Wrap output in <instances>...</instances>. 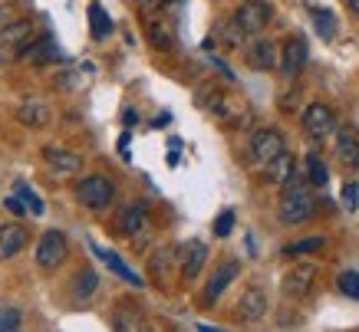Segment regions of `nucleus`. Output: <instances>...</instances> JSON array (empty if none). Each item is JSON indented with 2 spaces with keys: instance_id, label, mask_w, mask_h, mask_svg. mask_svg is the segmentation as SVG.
<instances>
[{
  "instance_id": "f257e3e1",
  "label": "nucleus",
  "mask_w": 359,
  "mask_h": 332,
  "mask_svg": "<svg viewBox=\"0 0 359 332\" xmlns=\"http://www.w3.org/2000/svg\"><path fill=\"white\" fill-rule=\"evenodd\" d=\"M316 211V198L313 191L306 188V184H297L290 181L283 188L280 194V204H277V217H280V224H304L310 221Z\"/></svg>"
},
{
  "instance_id": "f03ea898",
  "label": "nucleus",
  "mask_w": 359,
  "mask_h": 332,
  "mask_svg": "<svg viewBox=\"0 0 359 332\" xmlns=\"http://www.w3.org/2000/svg\"><path fill=\"white\" fill-rule=\"evenodd\" d=\"M234 23L241 27L244 36H257L271 23V4L267 0H244L238 11H234Z\"/></svg>"
},
{
  "instance_id": "7ed1b4c3",
  "label": "nucleus",
  "mask_w": 359,
  "mask_h": 332,
  "mask_svg": "<svg viewBox=\"0 0 359 332\" xmlns=\"http://www.w3.org/2000/svg\"><path fill=\"white\" fill-rule=\"evenodd\" d=\"M76 198L86 207H93V211H102V207H109L112 198H116V188H112L109 178H102V174H89V178H83L76 188Z\"/></svg>"
},
{
  "instance_id": "20e7f679",
  "label": "nucleus",
  "mask_w": 359,
  "mask_h": 332,
  "mask_svg": "<svg viewBox=\"0 0 359 332\" xmlns=\"http://www.w3.org/2000/svg\"><path fill=\"white\" fill-rule=\"evenodd\" d=\"M304 132L310 135L313 141H323L337 132V116L333 109L323 106V102H313V106L304 109Z\"/></svg>"
},
{
  "instance_id": "39448f33",
  "label": "nucleus",
  "mask_w": 359,
  "mask_h": 332,
  "mask_svg": "<svg viewBox=\"0 0 359 332\" xmlns=\"http://www.w3.org/2000/svg\"><path fill=\"white\" fill-rule=\"evenodd\" d=\"M66 254H69V247H66V237L60 230H46L36 244V263L43 270H56L66 260Z\"/></svg>"
},
{
  "instance_id": "423d86ee",
  "label": "nucleus",
  "mask_w": 359,
  "mask_h": 332,
  "mask_svg": "<svg viewBox=\"0 0 359 332\" xmlns=\"http://www.w3.org/2000/svg\"><path fill=\"white\" fill-rule=\"evenodd\" d=\"M250 155L261 165H271L273 158L283 155V135L277 129H257L250 135Z\"/></svg>"
},
{
  "instance_id": "0eeeda50",
  "label": "nucleus",
  "mask_w": 359,
  "mask_h": 332,
  "mask_svg": "<svg viewBox=\"0 0 359 332\" xmlns=\"http://www.w3.org/2000/svg\"><path fill=\"white\" fill-rule=\"evenodd\" d=\"M316 279V267L313 263H300V267H294L290 273H283V296H290V300H300V296H306L310 293V286H313Z\"/></svg>"
},
{
  "instance_id": "6e6552de",
  "label": "nucleus",
  "mask_w": 359,
  "mask_h": 332,
  "mask_svg": "<svg viewBox=\"0 0 359 332\" xmlns=\"http://www.w3.org/2000/svg\"><path fill=\"white\" fill-rule=\"evenodd\" d=\"M306 43L300 40V36H290L287 43H283V50H280V69L287 76H297L300 69L306 66Z\"/></svg>"
},
{
  "instance_id": "1a4fd4ad",
  "label": "nucleus",
  "mask_w": 359,
  "mask_h": 332,
  "mask_svg": "<svg viewBox=\"0 0 359 332\" xmlns=\"http://www.w3.org/2000/svg\"><path fill=\"white\" fill-rule=\"evenodd\" d=\"M248 63L254 69H273V66H280V50L271 43V40H254L248 46Z\"/></svg>"
},
{
  "instance_id": "9d476101",
  "label": "nucleus",
  "mask_w": 359,
  "mask_h": 332,
  "mask_svg": "<svg viewBox=\"0 0 359 332\" xmlns=\"http://www.w3.org/2000/svg\"><path fill=\"white\" fill-rule=\"evenodd\" d=\"M238 260H228L224 267L215 270V277L208 279V286H205V303H218V296L224 293V289L231 286V279L238 277Z\"/></svg>"
},
{
  "instance_id": "9b49d317",
  "label": "nucleus",
  "mask_w": 359,
  "mask_h": 332,
  "mask_svg": "<svg viewBox=\"0 0 359 332\" xmlns=\"http://www.w3.org/2000/svg\"><path fill=\"white\" fill-rule=\"evenodd\" d=\"M43 161L53 168V172H63V174L79 172V168H83V158H79L76 151L56 148V145H46V148H43Z\"/></svg>"
},
{
  "instance_id": "f8f14e48",
  "label": "nucleus",
  "mask_w": 359,
  "mask_h": 332,
  "mask_svg": "<svg viewBox=\"0 0 359 332\" xmlns=\"http://www.w3.org/2000/svg\"><path fill=\"white\" fill-rule=\"evenodd\" d=\"M27 247V230L20 224H4L0 227V257L11 260Z\"/></svg>"
},
{
  "instance_id": "ddd939ff",
  "label": "nucleus",
  "mask_w": 359,
  "mask_h": 332,
  "mask_svg": "<svg viewBox=\"0 0 359 332\" xmlns=\"http://www.w3.org/2000/svg\"><path fill=\"white\" fill-rule=\"evenodd\" d=\"M264 312H267V296H264L257 286L248 289V293L241 296V303H238V316L241 319H248V322H257Z\"/></svg>"
},
{
  "instance_id": "4468645a",
  "label": "nucleus",
  "mask_w": 359,
  "mask_h": 332,
  "mask_svg": "<svg viewBox=\"0 0 359 332\" xmlns=\"http://www.w3.org/2000/svg\"><path fill=\"white\" fill-rule=\"evenodd\" d=\"M20 56L27 60V63H53V60H60V50H56V40H50V36H40L36 43L23 46Z\"/></svg>"
},
{
  "instance_id": "2eb2a0df",
  "label": "nucleus",
  "mask_w": 359,
  "mask_h": 332,
  "mask_svg": "<svg viewBox=\"0 0 359 332\" xmlns=\"http://www.w3.org/2000/svg\"><path fill=\"white\" fill-rule=\"evenodd\" d=\"M17 116H20L23 125H30V129H43V125H50V106L46 102H40V99H30V102H23L20 109H17Z\"/></svg>"
},
{
  "instance_id": "dca6fc26",
  "label": "nucleus",
  "mask_w": 359,
  "mask_h": 332,
  "mask_svg": "<svg viewBox=\"0 0 359 332\" xmlns=\"http://www.w3.org/2000/svg\"><path fill=\"white\" fill-rule=\"evenodd\" d=\"M337 158L346 168H359V135L353 129H343L337 135Z\"/></svg>"
},
{
  "instance_id": "f3484780",
  "label": "nucleus",
  "mask_w": 359,
  "mask_h": 332,
  "mask_svg": "<svg viewBox=\"0 0 359 332\" xmlns=\"http://www.w3.org/2000/svg\"><path fill=\"white\" fill-rule=\"evenodd\" d=\"M30 33H33L30 20H13V23H7V27L0 30V46H7V50H20V46L30 40Z\"/></svg>"
},
{
  "instance_id": "a211bd4d",
  "label": "nucleus",
  "mask_w": 359,
  "mask_h": 332,
  "mask_svg": "<svg viewBox=\"0 0 359 332\" xmlns=\"http://www.w3.org/2000/svg\"><path fill=\"white\" fill-rule=\"evenodd\" d=\"M294 172H297V161H294V155H287V151L267 165V178H271L273 184H290L294 181Z\"/></svg>"
},
{
  "instance_id": "6ab92c4d",
  "label": "nucleus",
  "mask_w": 359,
  "mask_h": 332,
  "mask_svg": "<svg viewBox=\"0 0 359 332\" xmlns=\"http://www.w3.org/2000/svg\"><path fill=\"white\" fill-rule=\"evenodd\" d=\"M205 260H208V247L201 244V240L188 244L185 263H182V273H185V279H195L198 273H201V267H205Z\"/></svg>"
},
{
  "instance_id": "aec40b11",
  "label": "nucleus",
  "mask_w": 359,
  "mask_h": 332,
  "mask_svg": "<svg viewBox=\"0 0 359 332\" xmlns=\"http://www.w3.org/2000/svg\"><path fill=\"white\" fill-rule=\"evenodd\" d=\"M96 254H99L102 260H106L112 273H119V277L126 279V283H132V286H142V277H139V273H132V267L119 257V254H112V250H102V247H96Z\"/></svg>"
},
{
  "instance_id": "412c9836",
  "label": "nucleus",
  "mask_w": 359,
  "mask_h": 332,
  "mask_svg": "<svg viewBox=\"0 0 359 332\" xmlns=\"http://www.w3.org/2000/svg\"><path fill=\"white\" fill-rule=\"evenodd\" d=\"M145 217H149V207L142 201L126 207V211H122V230H126V234H139L142 227H145Z\"/></svg>"
},
{
  "instance_id": "4be33fe9",
  "label": "nucleus",
  "mask_w": 359,
  "mask_h": 332,
  "mask_svg": "<svg viewBox=\"0 0 359 332\" xmlns=\"http://www.w3.org/2000/svg\"><path fill=\"white\" fill-rule=\"evenodd\" d=\"M89 33H93V40H106L112 33V20L106 17V11H102L99 4L89 7Z\"/></svg>"
},
{
  "instance_id": "5701e85b",
  "label": "nucleus",
  "mask_w": 359,
  "mask_h": 332,
  "mask_svg": "<svg viewBox=\"0 0 359 332\" xmlns=\"http://www.w3.org/2000/svg\"><path fill=\"white\" fill-rule=\"evenodd\" d=\"M306 178H310L313 188H327L330 172H327V165H323L320 155H306Z\"/></svg>"
},
{
  "instance_id": "b1692460",
  "label": "nucleus",
  "mask_w": 359,
  "mask_h": 332,
  "mask_svg": "<svg viewBox=\"0 0 359 332\" xmlns=\"http://www.w3.org/2000/svg\"><path fill=\"white\" fill-rule=\"evenodd\" d=\"M313 23H316V30H320V36H323V40H333V36H337V17H333L330 11L313 7Z\"/></svg>"
},
{
  "instance_id": "393cba45",
  "label": "nucleus",
  "mask_w": 359,
  "mask_h": 332,
  "mask_svg": "<svg viewBox=\"0 0 359 332\" xmlns=\"http://www.w3.org/2000/svg\"><path fill=\"white\" fill-rule=\"evenodd\" d=\"M320 247H327L323 237H304V240H294V244L283 247V254H287V257H300V254H313Z\"/></svg>"
},
{
  "instance_id": "a878e982",
  "label": "nucleus",
  "mask_w": 359,
  "mask_h": 332,
  "mask_svg": "<svg viewBox=\"0 0 359 332\" xmlns=\"http://www.w3.org/2000/svg\"><path fill=\"white\" fill-rule=\"evenodd\" d=\"M337 286L343 296H349V300H359V273L356 270H343L337 279Z\"/></svg>"
},
{
  "instance_id": "bb28decb",
  "label": "nucleus",
  "mask_w": 359,
  "mask_h": 332,
  "mask_svg": "<svg viewBox=\"0 0 359 332\" xmlns=\"http://www.w3.org/2000/svg\"><path fill=\"white\" fill-rule=\"evenodd\" d=\"M139 322H142V316L135 310H119L116 316H112V329L116 332H132Z\"/></svg>"
},
{
  "instance_id": "cd10ccee",
  "label": "nucleus",
  "mask_w": 359,
  "mask_h": 332,
  "mask_svg": "<svg viewBox=\"0 0 359 332\" xmlns=\"http://www.w3.org/2000/svg\"><path fill=\"white\" fill-rule=\"evenodd\" d=\"M149 36H152L155 50H168V46H172V30L162 27V23H152V27H149Z\"/></svg>"
},
{
  "instance_id": "c85d7f7f",
  "label": "nucleus",
  "mask_w": 359,
  "mask_h": 332,
  "mask_svg": "<svg viewBox=\"0 0 359 332\" xmlns=\"http://www.w3.org/2000/svg\"><path fill=\"white\" fill-rule=\"evenodd\" d=\"M17 326H20V310L4 306L0 310V332H17Z\"/></svg>"
},
{
  "instance_id": "c756f323",
  "label": "nucleus",
  "mask_w": 359,
  "mask_h": 332,
  "mask_svg": "<svg viewBox=\"0 0 359 332\" xmlns=\"http://www.w3.org/2000/svg\"><path fill=\"white\" fill-rule=\"evenodd\" d=\"M96 283H99L96 273H93V270H83V277H79V283H76L79 300H89V296H93V289H96Z\"/></svg>"
},
{
  "instance_id": "7c9ffc66",
  "label": "nucleus",
  "mask_w": 359,
  "mask_h": 332,
  "mask_svg": "<svg viewBox=\"0 0 359 332\" xmlns=\"http://www.w3.org/2000/svg\"><path fill=\"white\" fill-rule=\"evenodd\" d=\"M17 194L23 198V204H27V211H33V214H43V201L36 198V194L27 188V184H17Z\"/></svg>"
},
{
  "instance_id": "2f4dec72",
  "label": "nucleus",
  "mask_w": 359,
  "mask_h": 332,
  "mask_svg": "<svg viewBox=\"0 0 359 332\" xmlns=\"http://www.w3.org/2000/svg\"><path fill=\"white\" fill-rule=\"evenodd\" d=\"M168 267H172V250L165 247V250H158V254H155V257H152V267H149V270H152L155 277L162 279V273H165V270H168Z\"/></svg>"
},
{
  "instance_id": "473e14b6",
  "label": "nucleus",
  "mask_w": 359,
  "mask_h": 332,
  "mask_svg": "<svg viewBox=\"0 0 359 332\" xmlns=\"http://www.w3.org/2000/svg\"><path fill=\"white\" fill-rule=\"evenodd\" d=\"M343 204H346V211H356L359 207V184L356 181L343 184Z\"/></svg>"
},
{
  "instance_id": "72a5a7b5",
  "label": "nucleus",
  "mask_w": 359,
  "mask_h": 332,
  "mask_svg": "<svg viewBox=\"0 0 359 332\" xmlns=\"http://www.w3.org/2000/svg\"><path fill=\"white\" fill-rule=\"evenodd\" d=\"M231 227H234V211H224V214H218V221H215V234H218V237H228Z\"/></svg>"
},
{
  "instance_id": "f704fd0d",
  "label": "nucleus",
  "mask_w": 359,
  "mask_h": 332,
  "mask_svg": "<svg viewBox=\"0 0 359 332\" xmlns=\"http://www.w3.org/2000/svg\"><path fill=\"white\" fill-rule=\"evenodd\" d=\"M4 204H7V211H11V214H23V211H27V204L17 201V198H7Z\"/></svg>"
},
{
  "instance_id": "c9c22d12",
  "label": "nucleus",
  "mask_w": 359,
  "mask_h": 332,
  "mask_svg": "<svg viewBox=\"0 0 359 332\" xmlns=\"http://www.w3.org/2000/svg\"><path fill=\"white\" fill-rule=\"evenodd\" d=\"M132 332H152V326H149V322L142 319V322H139V326H135V329H132Z\"/></svg>"
},
{
  "instance_id": "e433bc0d",
  "label": "nucleus",
  "mask_w": 359,
  "mask_h": 332,
  "mask_svg": "<svg viewBox=\"0 0 359 332\" xmlns=\"http://www.w3.org/2000/svg\"><path fill=\"white\" fill-rule=\"evenodd\" d=\"M346 4H349V11L353 13H359V0H346Z\"/></svg>"
},
{
  "instance_id": "4c0bfd02",
  "label": "nucleus",
  "mask_w": 359,
  "mask_h": 332,
  "mask_svg": "<svg viewBox=\"0 0 359 332\" xmlns=\"http://www.w3.org/2000/svg\"><path fill=\"white\" fill-rule=\"evenodd\" d=\"M172 4H178V0H162V7H172Z\"/></svg>"
},
{
  "instance_id": "58836bf2",
  "label": "nucleus",
  "mask_w": 359,
  "mask_h": 332,
  "mask_svg": "<svg viewBox=\"0 0 359 332\" xmlns=\"http://www.w3.org/2000/svg\"><path fill=\"white\" fill-rule=\"evenodd\" d=\"M139 4H142V7H149V4H152V0H139Z\"/></svg>"
},
{
  "instance_id": "ea45409f",
  "label": "nucleus",
  "mask_w": 359,
  "mask_h": 332,
  "mask_svg": "<svg viewBox=\"0 0 359 332\" xmlns=\"http://www.w3.org/2000/svg\"><path fill=\"white\" fill-rule=\"evenodd\" d=\"M201 332H211V329H208V326H201Z\"/></svg>"
}]
</instances>
